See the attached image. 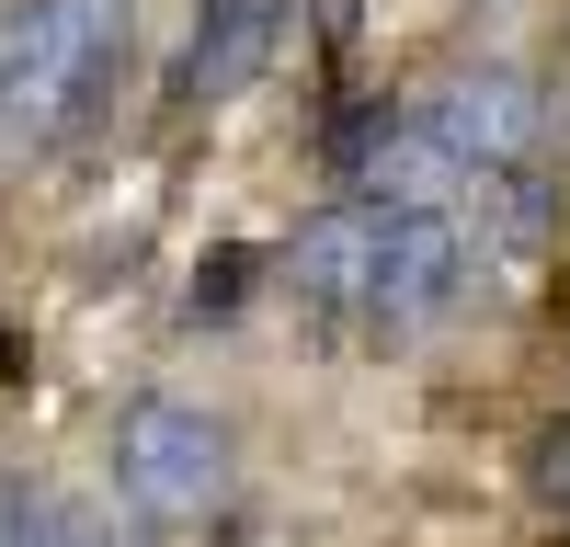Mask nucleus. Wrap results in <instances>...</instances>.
Returning <instances> with one entry per match:
<instances>
[{
    "label": "nucleus",
    "instance_id": "1",
    "mask_svg": "<svg viewBox=\"0 0 570 547\" xmlns=\"http://www.w3.org/2000/svg\"><path fill=\"white\" fill-rule=\"evenodd\" d=\"M468 217L445 206H365L331 195L297 240H285V286H297L320 319H354L365 342H411L468 297Z\"/></svg>",
    "mask_w": 570,
    "mask_h": 547
},
{
    "label": "nucleus",
    "instance_id": "2",
    "mask_svg": "<svg viewBox=\"0 0 570 547\" xmlns=\"http://www.w3.org/2000/svg\"><path fill=\"white\" fill-rule=\"evenodd\" d=\"M137 58V0H12L0 12V137L69 149L115 115Z\"/></svg>",
    "mask_w": 570,
    "mask_h": 547
},
{
    "label": "nucleus",
    "instance_id": "3",
    "mask_svg": "<svg viewBox=\"0 0 570 547\" xmlns=\"http://www.w3.org/2000/svg\"><path fill=\"white\" fill-rule=\"evenodd\" d=\"M104 490H115V514L126 525H206L228 490H240V445H228V422L206 399H183V388H137L115 410V445H104Z\"/></svg>",
    "mask_w": 570,
    "mask_h": 547
},
{
    "label": "nucleus",
    "instance_id": "4",
    "mask_svg": "<svg viewBox=\"0 0 570 547\" xmlns=\"http://www.w3.org/2000/svg\"><path fill=\"white\" fill-rule=\"evenodd\" d=\"M411 115H422V137L468 171V195L502 182V171H525L537 137H548V103H537V80L513 69V58H468V69H445V80H422Z\"/></svg>",
    "mask_w": 570,
    "mask_h": 547
},
{
    "label": "nucleus",
    "instance_id": "5",
    "mask_svg": "<svg viewBox=\"0 0 570 547\" xmlns=\"http://www.w3.org/2000/svg\"><path fill=\"white\" fill-rule=\"evenodd\" d=\"M285 23H297V0H195V23H183V58H171V103H183V115L240 103V91L274 69Z\"/></svg>",
    "mask_w": 570,
    "mask_h": 547
},
{
    "label": "nucleus",
    "instance_id": "6",
    "mask_svg": "<svg viewBox=\"0 0 570 547\" xmlns=\"http://www.w3.org/2000/svg\"><path fill=\"white\" fill-rule=\"evenodd\" d=\"M0 547H104V514L46 479H12L0 468Z\"/></svg>",
    "mask_w": 570,
    "mask_h": 547
},
{
    "label": "nucleus",
    "instance_id": "7",
    "mask_svg": "<svg viewBox=\"0 0 570 547\" xmlns=\"http://www.w3.org/2000/svg\"><path fill=\"white\" fill-rule=\"evenodd\" d=\"M252 274H263V251H206V262H195V297H183V319H240Z\"/></svg>",
    "mask_w": 570,
    "mask_h": 547
}]
</instances>
